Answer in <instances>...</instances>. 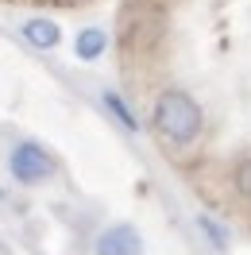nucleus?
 <instances>
[{
  "instance_id": "f257e3e1",
  "label": "nucleus",
  "mask_w": 251,
  "mask_h": 255,
  "mask_svg": "<svg viewBox=\"0 0 251 255\" xmlns=\"http://www.w3.org/2000/svg\"><path fill=\"white\" fill-rule=\"evenodd\" d=\"M151 124L155 131L174 147H189L197 135H201L205 128V116L197 109V101L182 89H166V93H158L155 101V116H151Z\"/></svg>"
},
{
  "instance_id": "f03ea898",
  "label": "nucleus",
  "mask_w": 251,
  "mask_h": 255,
  "mask_svg": "<svg viewBox=\"0 0 251 255\" xmlns=\"http://www.w3.org/2000/svg\"><path fill=\"white\" fill-rule=\"evenodd\" d=\"M8 170H12V178H16V182L35 186V182H43V178L54 174V159H50L39 143H19L16 151L8 155Z\"/></svg>"
},
{
  "instance_id": "7ed1b4c3",
  "label": "nucleus",
  "mask_w": 251,
  "mask_h": 255,
  "mask_svg": "<svg viewBox=\"0 0 251 255\" xmlns=\"http://www.w3.org/2000/svg\"><path fill=\"white\" fill-rule=\"evenodd\" d=\"M97 255H143V236L131 224H109L93 244Z\"/></svg>"
},
{
  "instance_id": "20e7f679",
  "label": "nucleus",
  "mask_w": 251,
  "mask_h": 255,
  "mask_svg": "<svg viewBox=\"0 0 251 255\" xmlns=\"http://www.w3.org/2000/svg\"><path fill=\"white\" fill-rule=\"evenodd\" d=\"M23 39L39 50H50L62 39V31H58V23H50V19H27V23H23Z\"/></svg>"
},
{
  "instance_id": "39448f33",
  "label": "nucleus",
  "mask_w": 251,
  "mask_h": 255,
  "mask_svg": "<svg viewBox=\"0 0 251 255\" xmlns=\"http://www.w3.org/2000/svg\"><path fill=\"white\" fill-rule=\"evenodd\" d=\"M197 228H201V236L209 240L217 252H228V228H224L220 221H213L209 213H201V217H197Z\"/></svg>"
},
{
  "instance_id": "423d86ee",
  "label": "nucleus",
  "mask_w": 251,
  "mask_h": 255,
  "mask_svg": "<svg viewBox=\"0 0 251 255\" xmlns=\"http://www.w3.org/2000/svg\"><path fill=\"white\" fill-rule=\"evenodd\" d=\"M78 58H97L101 50H105V31H97V27H89V31L78 35Z\"/></svg>"
},
{
  "instance_id": "0eeeda50",
  "label": "nucleus",
  "mask_w": 251,
  "mask_h": 255,
  "mask_svg": "<svg viewBox=\"0 0 251 255\" xmlns=\"http://www.w3.org/2000/svg\"><path fill=\"white\" fill-rule=\"evenodd\" d=\"M105 105L112 109V116H116V120H120V124H124L127 131H139V124H135V116H131V109H127V105H124V101H120L116 93H105Z\"/></svg>"
},
{
  "instance_id": "6e6552de",
  "label": "nucleus",
  "mask_w": 251,
  "mask_h": 255,
  "mask_svg": "<svg viewBox=\"0 0 251 255\" xmlns=\"http://www.w3.org/2000/svg\"><path fill=\"white\" fill-rule=\"evenodd\" d=\"M236 190H240L244 201H251V159H244L236 166Z\"/></svg>"
},
{
  "instance_id": "1a4fd4ad",
  "label": "nucleus",
  "mask_w": 251,
  "mask_h": 255,
  "mask_svg": "<svg viewBox=\"0 0 251 255\" xmlns=\"http://www.w3.org/2000/svg\"><path fill=\"white\" fill-rule=\"evenodd\" d=\"M0 201H4V190H0Z\"/></svg>"
}]
</instances>
